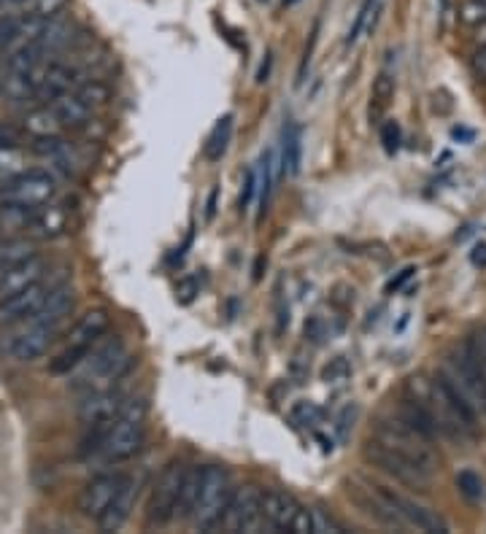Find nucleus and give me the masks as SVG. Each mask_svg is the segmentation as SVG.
Here are the masks:
<instances>
[{
    "instance_id": "nucleus-31",
    "label": "nucleus",
    "mask_w": 486,
    "mask_h": 534,
    "mask_svg": "<svg viewBox=\"0 0 486 534\" xmlns=\"http://www.w3.org/2000/svg\"><path fill=\"white\" fill-rule=\"evenodd\" d=\"M76 95H79V98L84 100L90 108H98V106H106L108 98H111V89H108L103 81L90 79V81H84V84H79Z\"/></svg>"
},
{
    "instance_id": "nucleus-45",
    "label": "nucleus",
    "mask_w": 486,
    "mask_h": 534,
    "mask_svg": "<svg viewBox=\"0 0 486 534\" xmlns=\"http://www.w3.org/2000/svg\"><path fill=\"white\" fill-rule=\"evenodd\" d=\"M473 343H476V354H478V359H481V367H484V373H486V327L478 332L476 338H473Z\"/></svg>"
},
{
    "instance_id": "nucleus-25",
    "label": "nucleus",
    "mask_w": 486,
    "mask_h": 534,
    "mask_svg": "<svg viewBox=\"0 0 486 534\" xmlns=\"http://www.w3.org/2000/svg\"><path fill=\"white\" fill-rule=\"evenodd\" d=\"M200 481H203V467H187L184 483H181L179 508H176V518H179V521H189V516H192L200 494Z\"/></svg>"
},
{
    "instance_id": "nucleus-9",
    "label": "nucleus",
    "mask_w": 486,
    "mask_h": 534,
    "mask_svg": "<svg viewBox=\"0 0 486 534\" xmlns=\"http://www.w3.org/2000/svg\"><path fill=\"white\" fill-rule=\"evenodd\" d=\"M262 516L265 526L273 532H292V534H311L314 521L311 510H306L292 494L279 489L262 491Z\"/></svg>"
},
{
    "instance_id": "nucleus-7",
    "label": "nucleus",
    "mask_w": 486,
    "mask_h": 534,
    "mask_svg": "<svg viewBox=\"0 0 486 534\" xmlns=\"http://www.w3.org/2000/svg\"><path fill=\"white\" fill-rule=\"evenodd\" d=\"M108 330V313L103 308H92L84 316L76 319V324L68 332L65 348L57 354L52 362V373H71L73 367L79 365L84 354L98 343Z\"/></svg>"
},
{
    "instance_id": "nucleus-38",
    "label": "nucleus",
    "mask_w": 486,
    "mask_h": 534,
    "mask_svg": "<svg viewBox=\"0 0 486 534\" xmlns=\"http://www.w3.org/2000/svg\"><path fill=\"white\" fill-rule=\"evenodd\" d=\"M22 138H25V127L11 125V122H0V149L19 146Z\"/></svg>"
},
{
    "instance_id": "nucleus-15",
    "label": "nucleus",
    "mask_w": 486,
    "mask_h": 534,
    "mask_svg": "<svg viewBox=\"0 0 486 534\" xmlns=\"http://www.w3.org/2000/svg\"><path fill=\"white\" fill-rule=\"evenodd\" d=\"M125 478L127 475H122V472H100V475H95L92 481L84 483V489H81L79 494L81 516L98 521V518L106 513L108 505L114 502V497H117L119 489H122Z\"/></svg>"
},
{
    "instance_id": "nucleus-5",
    "label": "nucleus",
    "mask_w": 486,
    "mask_h": 534,
    "mask_svg": "<svg viewBox=\"0 0 486 534\" xmlns=\"http://www.w3.org/2000/svg\"><path fill=\"white\" fill-rule=\"evenodd\" d=\"M373 440H378L381 445H387L397 454L408 456L414 462L424 464L427 470H438V454L432 448V437L424 435L422 429H416L411 421H405L403 416H395V419H381L370 432Z\"/></svg>"
},
{
    "instance_id": "nucleus-13",
    "label": "nucleus",
    "mask_w": 486,
    "mask_h": 534,
    "mask_svg": "<svg viewBox=\"0 0 486 534\" xmlns=\"http://www.w3.org/2000/svg\"><path fill=\"white\" fill-rule=\"evenodd\" d=\"M54 338H57V327L27 319L22 324H14V330L3 338V351L17 362H33L52 348Z\"/></svg>"
},
{
    "instance_id": "nucleus-14",
    "label": "nucleus",
    "mask_w": 486,
    "mask_h": 534,
    "mask_svg": "<svg viewBox=\"0 0 486 534\" xmlns=\"http://www.w3.org/2000/svg\"><path fill=\"white\" fill-rule=\"evenodd\" d=\"M378 494L384 497L387 502V508L392 510V516L397 518V526L400 529H419V532H430V534H446L449 532V526L443 521L435 510L424 508L414 499L403 497V494H397V491H389L384 486H376Z\"/></svg>"
},
{
    "instance_id": "nucleus-8",
    "label": "nucleus",
    "mask_w": 486,
    "mask_h": 534,
    "mask_svg": "<svg viewBox=\"0 0 486 534\" xmlns=\"http://www.w3.org/2000/svg\"><path fill=\"white\" fill-rule=\"evenodd\" d=\"M362 456L368 459L373 467H378L381 472H387L389 478H395L403 486H411V489H427L435 478V472L427 470L424 464L408 459V456L397 454L387 445H381L378 440L368 437L365 440V448H362Z\"/></svg>"
},
{
    "instance_id": "nucleus-3",
    "label": "nucleus",
    "mask_w": 486,
    "mask_h": 534,
    "mask_svg": "<svg viewBox=\"0 0 486 534\" xmlns=\"http://www.w3.org/2000/svg\"><path fill=\"white\" fill-rule=\"evenodd\" d=\"M130 370H133V354L127 351L125 343L119 338H100L71 373L84 392H98L117 386Z\"/></svg>"
},
{
    "instance_id": "nucleus-48",
    "label": "nucleus",
    "mask_w": 486,
    "mask_h": 534,
    "mask_svg": "<svg viewBox=\"0 0 486 534\" xmlns=\"http://www.w3.org/2000/svg\"><path fill=\"white\" fill-rule=\"evenodd\" d=\"M27 0H0V9H3V6H25Z\"/></svg>"
},
{
    "instance_id": "nucleus-30",
    "label": "nucleus",
    "mask_w": 486,
    "mask_h": 534,
    "mask_svg": "<svg viewBox=\"0 0 486 534\" xmlns=\"http://www.w3.org/2000/svg\"><path fill=\"white\" fill-rule=\"evenodd\" d=\"M25 154L19 146H9V149H0V181L6 184L11 178H17L19 173H25Z\"/></svg>"
},
{
    "instance_id": "nucleus-23",
    "label": "nucleus",
    "mask_w": 486,
    "mask_h": 534,
    "mask_svg": "<svg viewBox=\"0 0 486 534\" xmlns=\"http://www.w3.org/2000/svg\"><path fill=\"white\" fill-rule=\"evenodd\" d=\"M49 106H52V111L57 114V119H60V125L63 127H81L92 114V108L87 106L76 92H73V95L71 92H65V95H60L57 100H52Z\"/></svg>"
},
{
    "instance_id": "nucleus-11",
    "label": "nucleus",
    "mask_w": 486,
    "mask_h": 534,
    "mask_svg": "<svg viewBox=\"0 0 486 534\" xmlns=\"http://www.w3.org/2000/svg\"><path fill=\"white\" fill-rule=\"evenodd\" d=\"M219 529L230 534L262 532V529H265V516H262V491L254 489V486L235 489L230 502H227L225 513H222Z\"/></svg>"
},
{
    "instance_id": "nucleus-28",
    "label": "nucleus",
    "mask_w": 486,
    "mask_h": 534,
    "mask_svg": "<svg viewBox=\"0 0 486 534\" xmlns=\"http://www.w3.org/2000/svg\"><path fill=\"white\" fill-rule=\"evenodd\" d=\"M381 9H384V0H365V3H362L360 14H357V19H354V25H351L349 30V36H346V46L357 44L362 38V33H373Z\"/></svg>"
},
{
    "instance_id": "nucleus-27",
    "label": "nucleus",
    "mask_w": 486,
    "mask_h": 534,
    "mask_svg": "<svg viewBox=\"0 0 486 534\" xmlns=\"http://www.w3.org/2000/svg\"><path fill=\"white\" fill-rule=\"evenodd\" d=\"M230 138H233V114H225L219 122L214 125L211 135L206 141V160L208 162H219L225 157L227 146H230Z\"/></svg>"
},
{
    "instance_id": "nucleus-4",
    "label": "nucleus",
    "mask_w": 486,
    "mask_h": 534,
    "mask_svg": "<svg viewBox=\"0 0 486 534\" xmlns=\"http://www.w3.org/2000/svg\"><path fill=\"white\" fill-rule=\"evenodd\" d=\"M441 375L465 397V402L473 408L478 421H486V373L476 354L473 338L465 340L462 346H457L446 356Z\"/></svg>"
},
{
    "instance_id": "nucleus-34",
    "label": "nucleus",
    "mask_w": 486,
    "mask_h": 534,
    "mask_svg": "<svg viewBox=\"0 0 486 534\" xmlns=\"http://www.w3.org/2000/svg\"><path fill=\"white\" fill-rule=\"evenodd\" d=\"M349 375H351V365L346 362V356H335V359H330V365L322 370V381L343 383V381H349Z\"/></svg>"
},
{
    "instance_id": "nucleus-43",
    "label": "nucleus",
    "mask_w": 486,
    "mask_h": 534,
    "mask_svg": "<svg viewBox=\"0 0 486 534\" xmlns=\"http://www.w3.org/2000/svg\"><path fill=\"white\" fill-rule=\"evenodd\" d=\"M176 292H179L181 303H189V300L195 297V292H198V284H195V278H187V281H181Z\"/></svg>"
},
{
    "instance_id": "nucleus-33",
    "label": "nucleus",
    "mask_w": 486,
    "mask_h": 534,
    "mask_svg": "<svg viewBox=\"0 0 486 534\" xmlns=\"http://www.w3.org/2000/svg\"><path fill=\"white\" fill-rule=\"evenodd\" d=\"M292 419L300 427H316L322 421V410L316 408L314 402H297L295 408H292Z\"/></svg>"
},
{
    "instance_id": "nucleus-32",
    "label": "nucleus",
    "mask_w": 486,
    "mask_h": 534,
    "mask_svg": "<svg viewBox=\"0 0 486 534\" xmlns=\"http://www.w3.org/2000/svg\"><path fill=\"white\" fill-rule=\"evenodd\" d=\"M457 489L462 497L468 499V502H478V499L484 497V481H481V475H476L473 470H465L457 475Z\"/></svg>"
},
{
    "instance_id": "nucleus-10",
    "label": "nucleus",
    "mask_w": 486,
    "mask_h": 534,
    "mask_svg": "<svg viewBox=\"0 0 486 534\" xmlns=\"http://www.w3.org/2000/svg\"><path fill=\"white\" fill-rule=\"evenodd\" d=\"M184 472H187V467L181 462H168L165 470L157 475V481L152 486V497H149V505H146V526H168L171 521H176Z\"/></svg>"
},
{
    "instance_id": "nucleus-6",
    "label": "nucleus",
    "mask_w": 486,
    "mask_h": 534,
    "mask_svg": "<svg viewBox=\"0 0 486 534\" xmlns=\"http://www.w3.org/2000/svg\"><path fill=\"white\" fill-rule=\"evenodd\" d=\"M233 491V475H230L225 467H219V464L203 467L198 502H195V510H192V516H189L192 526L200 529V532H214V529H219V521H222V513H225Z\"/></svg>"
},
{
    "instance_id": "nucleus-29",
    "label": "nucleus",
    "mask_w": 486,
    "mask_h": 534,
    "mask_svg": "<svg viewBox=\"0 0 486 534\" xmlns=\"http://www.w3.org/2000/svg\"><path fill=\"white\" fill-rule=\"evenodd\" d=\"M60 119L52 111L49 103H41V108H36L33 114H27L25 119V133H30L33 138H41V135H57L60 130Z\"/></svg>"
},
{
    "instance_id": "nucleus-24",
    "label": "nucleus",
    "mask_w": 486,
    "mask_h": 534,
    "mask_svg": "<svg viewBox=\"0 0 486 534\" xmlns=\"http://www.w3.org/2000/svg\"><path fill=\"white\" fill-rule=\"evenodd\" d=\"M300 160H303V135L295 122H289L284 127V141H281V165L287 176H297L300 173Z\"/></svg>"
},
{
    "instance_id": "nucleus-19",
    "label": "nucleus",
    "mask_w": 486,
    "mask_h": 534,
    "mask_svg": "<svg viewBox=\"0 0 486 534\" xmlns=\"http://www.w3.org/2000/svg\"><path fill=\"white\" fill-rule=\"evenodd\" d=\"M71 224V205L68 203H46L33 211L30 230L38 238H60L68 232Z\"/></svg>"
},
{
    "instance_id": "nucleus-26",
    "label": "nucleus",
    "mask_w": 486,
    "mask_h": 534,
    "mask_svg": "<svg viewBox=\"0 0 486 534\" xmlns=\"http://www.w3.org/2000/svg\"><path fill=\"white\" fill-rule=\"evenodd\" d=\"M36 254V243L27 241V238H19V235L3 238V241H0V273L19 265V262H25V259L36 257Z\"/></svg>"
},
{
    "instance_id": "nucleus-41",
    "label": "nucleus",
    "mask_w": 486,
    "mask_h": 534,
    "mask_svg": "<svg viewBox=\"0 0 486 534\" xmlns=\"http://www.w3.org/2000/svg\"><path fill=\"white\" fill-rule=\"evenodd\" d=\"M381 143H384V149L389 154H395L400 149V127H397V122H387L381 127Z\"/></svg>"
},
{
    "instance_id": "nucleus-12",
    "label": "nucleus",
    "mask_w": 486,
    "mask_h": 534,
    "mask_svg": "<svg viewBox=\"0 0 486 534\" xmlns=\"http://www.w3.org/2000/svg\"><path fill=\"white\" fill-rule=\"evenodd\" d=\"M0 197L6 205L36 211L54 197V178L46 170H25L17 178L6 181V187L0 189Z\"/></svg>"
},
{
    "instance_id": "nucleus-50",
    "label": "nucleus",
    "mask_w": 486,
    "mask_h": 534,
    "mask_svg": "<svg viewBox=\"0 0 486 534\" xmlns=\"http://www.w3.org/2000/svg\"><path fill=\"white\" fill-rule=\"evenodd\" d=\"M284 3H287V6H292V3H297V0H284Z\"/></svg>"
},
{
    "instance_id": "nucleus-39",
    "label": "nucleus",
    "mask_w": 486,
    "mask_h": 534,
    "mask_svg": "<svg viewBox=\"0 0 486 534\" xmlns=\"http://www.w3.org/2000/svg\"><path fill=\"white\" fill-rule=\"evenodd\" d=\"M65 6H68V0H36V14L44 19L63 17Z\"/></svg>"
},
{
    "instance_id": "nucleus-21",
    "label": "nucleus",
    "mask_w": 486,
    "mask_h": 534,
    "mask_svg": "<svg viewBox=\"0 0 486 534\" xmlns=\"http://www.w3.org/2000/svg\"><path fill=\"white\" fill-rule=\"evenodd\" d=\"M135 497H138V481H135V478H125L114 502H111L106 513L98 518L100 532H117V529H122L127 518H130V513H133Z\"/></svg>"
},
{
    "instance_id": "nucleus-1",
    "label": "nucleus",
    "mask_w": 486,
    "mask_h": 534,
    "mask_svg": "<svg viewBox=\"0 0 486 534\" xmlns=\"http://www.w3.org/2000/svg\"><path fill=\"white\" fill-rule=\"evenodd\" d=\"M405 400H411L422 410L435 429V435L446 437L451 443L470 445L481 435V421L473 408L441 373L435 378L411 375L405 381Z\"/></svg>"
},
{
    "instance_id": "nucleus-2",
    "label": "nucleus",
    "mask_w": 486,
    "mask_h": 534,
    "mask_svg": "<svg viewBox=\"0 0 486 534\" xmlns=\"http://www.w3.org/2000/svg\"><path fill=\"white\" fill-rule=\"evenodd\" d=\"M146 435V402L127 400L114 419L90 424L84 454L100 464H122L133 459Z\"/></svg>"
},
{
    "instance_id": "nucleus-22",
    "label": "nucleus",
    "mask_w": 486,
    "mask_h": 534,
    "mask_svg": "<svg viewBox=\"0 0 486 534\" xmlns=\"http://www.w3.org/2000/svg\"><path fill=\"white\" fill-rule=\"evenodd\" d=\"M73 84H76V71L73 68H68L63 63L46 65L44 79H41V84L36 89V100L38 103H52V100H57L65 92H71Z\"/></svg>"
},
{
    "instance_id": "nucleus-35",
    "label": "nucleus",
    "mask_w": 486,
    "mask_h": 534,
    "mask_svg": "<svg viewBox=\"0 0 486 534\" xmlns=\"http://www.w3.org/2000/svg\"><path fill=\"white\" fill-rule=\"evenodd\" d=\"M311 521H314V534H343L346 529H343L338 521H335L330 513L324 508H314L311 510Z\"/></svg>"
},
{
    "instance_id": "nucleus-16",
    "label": "nucleus",
    "mask_w": 486,
    "mask_h": 534,
    "mask_svg": "<svg viewBox=\"0 0 486 534\" xmlns=\"http://www.w3.org/2000/svg\"><path fill=\"white\" fill-rule=\"evenodd\" d=\"M54 284H46L44 278L36 281L33 286H27L22 292L11 294V297H3L0 300V327H14V324H22L33 313L41 308V303L46 300V294Z\"/></svg>"
},
{
    "instance_id": "nucleus-18",
    "label": "nucleus",
    "mask_w": 486,
    "mask_h": 534,
    "mask_svg": "<svg viewBox=\"0 0 486 534\" xmlns=\"http://www.w3.org/2000/svg\"><path fill=\"white\" fill-rule=\"evenodd\" d=\"M73 305H76V294H73L71 284H54L46 294V300L41 303L30 321H38V324H49V327H57L60 330V324H63L68 316H71Z\"/></svg>"
},
{
    "instance_id": "nucleus-44",
    "label": "nucleus",
    "mask_w": 486,
    "mask_h": 534,
    "mask_svg": "<svg viewBox=\"0 0 486 534\" xmlns=\"http://www.w3.org/2000/svg\"><path fill=\"white\" fill-rule=\"evenodd\" d=\"M414 273H416V267H405V270H403V273H400V276L392 278V281H389V284H387V294L397 292V289H400V286H403L405 281H408V278L414 276Z\"/></svg>"
},
{
    "instance_id": "nucleus-20",
    "label": "nucleus",
    "mask_w": 486,
    "mask_h": 534,
    "mask_svg": "<svg viewBox=\"0 0 486 534\" xmlns=\"http://www.w3.org/2000/svg\"><path fill=\"white\" fill-rule=\"evenodd\" d=\"M44 270L46 262L38 257V254L25 259V262H19V265L9 267V270H3V273H0V300L22 292V289L33 286L36 281H41V278H44Z\"/></svg>"
},
{
    "instance_id": "nucleus-49",
    "label": "nucleus",
    "mask_w": 486,
    "mask_h": 534,
    "mask_svg": "<svg viewBox=\"0 0 486 534\" xmlns=\"http://www.w3.org/2000/svg\"><path fill=\"white\" fill-rule=\"evenodd\" d=\"M3 81H6V73H0V92H3Z\"/></svg>"
},
{
    "instance_id": "nucleus-17",
    "label": "nucleus",
    "mask_w": 486,
    "mask_h": 534,
    "mask_svg": "<svg viewBox=\"0 0 486 534\" xmlns=\"http://www.w3.org/2000/svg\"><path fill=\"white\" fill-rule=\"evenodd\" d=\"M125 402L127 397L119 392L117 386H111V389H98V392H87V397H84L79 405V416L87 427H90V424H100V421L114 419Z\"/></svg>"
},
{
    "instance_id": "nucleus-47",
    "label": "nucleus",
    "mask_w": 486,
    "mask_h": 534,
    "mask_svg": "<svg viewBox=\"0 0 486 534\" xmlns=\"http://www.w3.org/2000/svg\"><path fill=\"white\" fill-rule=\"evenodd\" d=\"M476 41H478V44H484V41H486V22L476 25Z\"/></svg>"
},
{
    "instance_id": "nucleus-36",
    "label": "nucleus",
    "mask_w": 486,
    "mask_h": 534,
    "mask_svg": "<svg viewBox=\"0 0 486 534\" xmlns=\"http://www.w3.org/2000/svg\"><path fill=\"white\" fill-rule=\"evenodd\" d=\"M459 19L473 27L486 22V0H465L462 9H459Z\"/></svg>"
},
{
    "instance_id": "nucleus-46",
    "label": "nucleus",
    "mask_w": 486,
    "mask_h": 534,
    "mask_svg": "<svg viewBox=\"0 0 486 534\" xmlns=\"http://www.w3.org/2000/svg\"><path fill=\"white\" fill-rule=\"evenodd\" d=\"M473 262L481 267H486V243H478L476 249H473Z\"/></svg>"
},
{
    "instance_id": "nucleus-42",
    "label": "nucleus",
    "mask_w": 486,
    "mask_h": 534,
    "mask_svg": "<svg viewBox=\"0 0 486 534\" xmlns=\"http://www.w3.org/2000/svg\"><path fill=\"white\" fill-rule=\"evenodd\" d=\"M473 73H476L478 79L486 81V41L481 44V49L473 54Z\"/></svg>"
},
{
    "instance_id": "nucleus-37",
    "label": "nucleus",
    "mask_w": 486,
    "mask_h": 534,
    "mask_svg": "<svg viewBox=\"0 0 486 534\" xmlns=\"http://www.w3.org/2000/svg\"><path fill=\"white\" fill-rule=\"evenodd\" d=\"M392 92H395V84H392V79H389V76H378L376 87H373V100L378 103V108L373 111V114L378 116L381 111H384V108H387L389 98H392ZM373 114H370V116H373Z\"/></svg>"
},
{
    "instance_id": "nucleus-40",
    "label": "nucleus",
    "mask_w": 486,
    "mask_h": 534,
    "mask_svg": "<svg viewBox=\"0 0 486 534\" xmlns=\"http://www.w3.org/2000/svg\"><path fill=\"white\" fill-rule=\"evenodd\" d=\"M254 195H257V170H249V173H246V181H243V192H241V211L243 214L252 208Z\"/></svg>"
}]
</instances>
